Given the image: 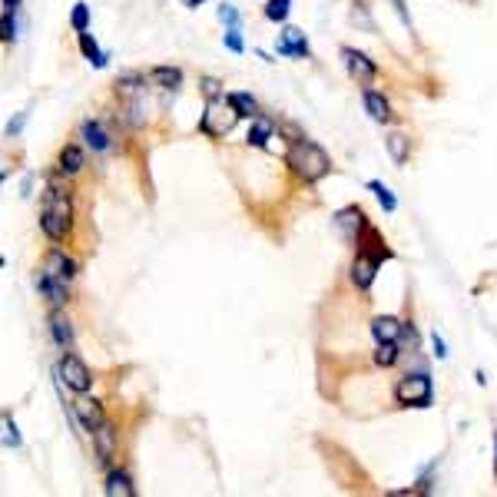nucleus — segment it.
Returning a JSON list of instances; mask_svg holds the SVG:
<instances>
[{
    "instance_id": "1",
    "label": "nucleus",
    "mask_w": 497,
    "mask_h": 497,
    "mask_svg": "<svg viewBox=\"0 0 497 497\" xmlns=\"http://www.w3.org/2000/svg\"><path fill=\"white\" fill-rule=\"evenodd\" d=\"M73 222V203H70V189L60 183L47 186V199H44V212H40V229L50 242H64Z\"/></svg>"
},
{
    "instance_id": "2",
    "label": "nucleus",
    "mask_w": 497,
    "mask_h": 497,
    "mask_svg": "<svg viewBox=\"0 0 497 497\" xmlns=\"http://www.w3.org/2000/svg\"><path fill=\"white\" fill-rule=\"evenodd\" d=\"M285 166L292 169L299 179L305 183H318L328 169H332V160H328V152L312 140H295L285 152Z\"/></svg>"
},
{
    "instance_id": "3",
    "label": "nucleus",
    "mask_w": 497,
    "mask_h": 497,
    "mask_svg": "<svg viewBox=\"0 0 497 497\" xmlns=\"http://www.w3.org/2000/svg\"><path fill=\"white\" fill-rule=\"evenodd\" d=\"M239 119L242 116H239V109L229 103V97L226 100L212 97L205 103V113H203V119H199V130H203L205 136H212V140H222V136H229V133L236 130Z\"/></svg>"
},
{
    "instance_id": "4",
    "label": "nucleus",
    "mask_w": 497,
    "mask_h": 497,
    "mask_svg": "<svg viewBox=\"0 0 497 497\" xmlns=\"http://www.w3.org/2000/svg\"><path fill=\"white\" fill-rule=\"evenodd\" d=\"M395 398L405 408H431V398H434L431 378L428 375H408V378H401L398 388H395Z\"/></svg>"
},
{
    "instance_id": "5",
    "label": "nucleus",
    "mask_w": 497,
    "mask_h": 497,
    "mask_svg": "<svg viewBox=\"0 0 497 497\" xmlns=\"http://www.w3.org/2000/svg\"><path fill=\"white\" fill-rule=\"evenodd\" d=\"M56 385H66V388L76 391V395H87L93 378H90V368L76 355H64L56 361Z\"/></svg>"
},
{
    "instance_id": "6",
    "label": "nucleus",
    "mask_w": 497,
    "mask_h": 497,
    "mask_svg": "<svg viewBox=\"0 0 497 497\" xmlns=\"http://www.w3.org/2000/svg\"><path fill=\"white\" fill-rule=\"evenodd\" d=\"M70 418H73L76 428H83V431H90V434L107 421V418H103V405H100L97 398H87V395H80V398L70 405Z\"/></svg>"
},
{
    "instance_id": "7",
    "label": "nucleus",
    "mask_w": 497,
    "mask_h": 497,
    "mask_svg": "<svg viewBox=\"0 0 497 497\" xmlns=\"http://www.w3.org/2000/svg\"><path fill=\"white\" fill-rule=\"evenodd\" d=\"M342 56H345L348 73H352V80H355L358 87H371V83H375V76H378V66L371 64L365 54H358L355 47H345V50H342Z\"/></svg>"
},
{
    "instance_id": "8",
    "label": "nucleus",
    "mask_w": 497,
    "mask_h": 497,
    "mask_svg": "<svg viewBox=\"0 0 497 497\" xmlns=\"http://www.w3.org/2000/svg\"><path fill=\"white\" fill-rule=\"evenodd\" d=\"M335 229L342 232L345 242H358V236L365 232V212L358 205H348V209L335 212Z\"/></svg>"
},
{
    "instance_id": "9",
    "label": "nucleus",
    "mask_w": 497,
    "mask_h": 497,
    "mask_svg": "<svg viewBox=\"0 0 497 497\" xmlns=\"http://www.w3.org/2000/svg\"><path fill=\"white\" fill-rule=\"evenodd\" d=\"M378 265H381V262L375 259L371 252H361V248H358L355 262H352V282H355L358 289H368V285L375 282V272H378Z\"/></svg>"
},
{
    "instance_id": "10",
    "label": "nucleus",
    "mask_w": 497,
    "mask_h": 497,
    "mask_svg": "<svg viewBox=\"0 0 497 497\" xmlns=\"http://www.w3.org/2000/svg\"><path fill=\"white\" fill-rule=\"evenodd\" d=\"M37 289H40V295H44L54 309H60V305L70 302V295H66V282L54 279L50 272H40V275H37Z\"/></svg>"
},
{
    "instance_id": "11",
    "label": "nucleus",
    "mask_w": 497,
    "mask_h": 497,
    "mask_svg": "<svg viewBox=\"0 0 497 497\" xmlns=\"http://www.w3.org/2000/svg\"><path fill=\"white\" fill-rule=\"evenodd\" d=\"M93 444H97V454H100V465H109V457L116 454V428L109 421H103L93 431Z\"/></svg>"
},
{
    "instance_id": "12",
    "label": "nucleus",
    "mask_w": 497,
    "mask_h": 497,
    "mask_svg": "<svg viewBox=\"0 0 497 497\" xmlns=\"http://www.w3.org/2000/svg\"><path fill=\"white\" fill-rule=\"evenodd\" d=\"M279 54L282 56H309V44H305V33L299 27H285L279 37Z\"/></svg>"
},
{
    "instance_id": "13",
    "label": "nucleus",
    "mask_w": 497,
    "mask_h": 497,
    "mask_svg": "<svg viewBox=\"0 0 497 497\" xmlns=\"http://www.w3.org/2000/svg\"><path fill=\"white\" fill-rule=\"evenodd\" d=\"M44 272H50V275L60 279V282H70L76 275V265H73V259H66V252L54 248V252L44 259Z\"/></svg>"
},
{
    "instance_id": "14",
    "label": "nucleus",
    "mask_w": 497,
    "mask_h": 497,
    "mask_svg": "<svg viewBox=\"0 0 497 497\" xmlns=\"http://www.w3.org/2000/svg\"><path fill=\"white\" fill-rule=\"evenodd\" d=\"M401 332H405V325L395 318V315H378L375 322H371V335H375V342H398Z\"/></svg>"
},
{
    "instance_id": "15",
    "label": "nucleus",
    "mask_w": 497,
    "mask_h": 497,
    "mask_svg": "<svg viewBox=\"0 0 497 497\" xmlns=\"http://www.w3.org/2000/svg\"><path fill=\"white\" fill-rule=\"evenodd\" d=\"M50 332H54V342H56V345L70 352V345H73V325H70V318H66L64 312H54V315H50Z\"/></svg>"
},
{
    "instance_id": "16",
    "label": "nucleus",
    "mask_w": 497,
    "mask_h": 497,
    "mask_svg": "<svg viewBox=\"0 0 497 497\" xmlns=\"http://www.w3.org/2000/svg\"><path fill=\"white\" fill-rule=\"evenodd\" d=\"M83 162L87 160H83V150H80V146H64V150H60V160H56V169L64 176H76L83 169Z\"/></svg>"
},
{
    "instance_id": "17",
    "label": "nucleus",
    "mask_w": 497,
    "mask_h": 497,
    "mask_svg": "<svg viewBox=\"0 0 497 497\" xmlns=\"http://www.w3.org/2000/svg\"><path fill=\"white\" fill-rule=\"evenodd\" d=\"M365 109H368V116L371 119H378V123H391V107H388V100L381 97V93H375V90H365Z\"/></svg>"
},
{
    "instance_id": "18",
    "label": "nucleus",
    "mask_w": 497,
    "mask_h": 497,
    "mask_svg": "<svg viewBox=\"0 0 497 497\" xmlns=\"http://www.w3.org/2000/svg\"><path fill=\"white\" fill-rule=\"evenodd\" d=\"M80 133H83V140H87L90 150H97V152H107L109 150V136H107V130H103L100 123L87 119V123L80 126Z\"/></svg>"
},
{
    "instance_id": "19",
    "label": "nucleus",
    "mask_w": 497,
    "mask_h": 497,
    "mask_svg": "<svg viewBox=\"0 0 497 497\" xmlns=\"http://www.w3.org/2000/svg\"><path fill=\"white\" fill-rule=\"evenodd\" d=\"M109 497H133L136 494V487H133V481H130V474L126 471H109V477H107V487H103Z\"/></svg>"
},
{
    "instance_id": "20",
    "label": "nucleus",
    "mask_w": 497,
    "mask_h": 497,
    "mask_svg": "<svg viewBox=\"0 0 497 497\" xmlns=\"http://www.w3.org/2000/svg\"><path fill=\"white\" fill-rule=\"evenodd\" d=\"M269 140H272V123H269V119H262V116H256V119H252V130H248L246 143H248V146H259V150H265V146H269Z\"/></svg>"
},
{
    "instance_id": "21",
    "label": "nucleus",
    "mask_w": 497,
    "mask_h": 497,
    "mask_svg": "<svg viewBox=\"0 0 497 497\" xmlns=\"http://www.w3.org/2000/svg\"><path fill=\"white\" fill-rule=\"evenodd\" d=\"M150 76H152V83H160L162 90H176L183 83V70L179 66H156Z\"/></svg>"
},
{
    "instance_id": "22",
    "label": "nucleus",
    "mask_w": 497,
    "mask_h": 497,
    "mask_svg": "<svg viewBox=\"0 0 497 497\" xmlns=\"http://www.w3.org/2000/svg\"><path fill=\"white\" fill-rule=\"evenodd\" d=\"M80 50H83V56H87L93 66H107V54L100 50V44L90 33H80Z\"/></svg>"
},
{
    "instance_id": "23",
    "label": "nucleus",
    "mask_w": 497,
    "mask_h": 497,
    "mask_svg": "<svg viewBox=\"0 0 497 497\" xmlns=\"http://www.w3.org/2000/svg\"><path fill=\"white\" fill-rule=\"evenodd\" d=\"M388 152H391V160L398 162H408V152H411V143H408V136H401V133H391L388 136Z\"/></svg>"
},
{
    "instance_id": "24",
    "label": "nucleus",
    "mask_w": 497,
    "mask_h": 497,
    "mask_svg": "<svg viewBox=\"0 0 497 497\" xmlns=\"http://www.w3.org/2000/svg\"><path fill=\"white\" fill-rule=\"evenodd\" d=\"M398 358H401V345H398V342H381L378 352H375V365L391 368Z\"/></svg>"
},
{
    "instance_id": "25",
    "label": "nucleus",
    "mask_w": 497,
    "mask_h": 497,
    "mask_svg": "<svg viewBox=\"0 0 497 497\" xmlns=\"http://www.w3.org/2000/svg\"><path fill=\"white\" fill-rule=\"evenodd\" d=\"M368 189L378 196V203H381V209H385V212H395V209H398V199H395V193H391V189H388L385 183L371 179V183H368Z\"/></svg>"
},
{
    "instance_id": "26",
    "label": "nucleus",
    "mask_w": 497,
    "mask_h": 497,
    "mask_svg": "<svg viewBox=\"0 0 497 497\" xmlns=\"http://www.w3.org/2000/svg\"><path fill=\"white\" fill-rule=\"evenodd\" d=\"M229 103L239 109V116L256 119V100L248 97V93H229Z\"/></svg>"
},
{
    "instance_id": "27",
    "label": "nucleus",
    "mask_w": 497,
    "mask_h": 497,
    "mask_svg": "<svg viewBox=\"0 0 497 497\" xmlns=\"http://www.w3.org/2000/svg\"><path fill=\"white\" fill-rule=\"evenodd\" d=\"M70 27H73L76 33H87V27H90V7L87 4H76L73 7V13H70Z\"/></svg>"
},
{
    "instance_id": "28",
    "label": "nucleus",
    "mask_w": 497,
    "mask_h": 497,
    "mask_svg": "<svg viewBox=\"0 0 497 497\" xmlns=\"http://www.w3.org/2000/svg\"><path fill=\"white\" fill-rule=\"evenodd\" d=\"M265 17L275 20V23H282L285 17H289V0H269V4H265Z\"/></svg>"
},
{
    "instance_id": "29",
    "label": "nucleus",
    "mask_w": 497,
    "mask_h": 497,
    "mask_svg": "<svg viewBox=\"0 0 497 497\" xmlns=\"http://www.w3.org/2000/svg\"><path fill=\"white\" fill-rule=\"evenodd\" d=\"M4 441H7V448H20V434H17V424H13V418L11 414H7V418H4Z\"/></svg>"
},
{
    "instance_id": "30",
    "label": "nucleus",
    "mask_w": 497,
    "mask_h": 497,
    "mask_svg": "<svg viewBox=\"0 0 497 497\" xmlns=\"http://www.w3.org/2000/svg\"><path fill=\"white\" fill-rule=\"evenodd\" d=\"M222 44H226L232 54H242V37H239V27H229L226 37H222Z\"/></svg>"
},
{
    "instance_id": "31",
    "label": "nucleus",
    "mask_w": 497,
    "mask_h": 497,
    "mask_svg": "<svg viewBox=\"0 0 497 497\" xmlns=\"http://www.w3.org/2000/svg\"><path fill=\"white\" fill-rule=\"evenodd\" d=\"M219 20L229 23V27H239V11L229 7V4H222V7H219Z\"/></svg>"
},
{
    "instance_id": "32",
    "label": "nucleus",
    "mask_w": 497,
    "mask_h": 497,
    "mask_svg": "<svg viewBox=\"0 0 497 497\" xmlns=\"http://www.w3.org/2000/svg\"><path fill=\"white\" fill-rule=\"evenodd\" d=\"M13 37H17L13 33V11H4V44H11Z\"/></svg>"
},
{
    "instance_id": "33",
    "label": "nucleus",
    "mask_w": 497,
    "mask_h": 497,
    "mask_svg": "<svg viewBox=\"0 0 497 497\" xmlns=\"http://www.w3.org/2000/svg\"><path fill=\"white\" fill-rule=\"evenodd\" d=\"M203 90H205V97H209V100L219 97V83L212 80V76H205V80H203Z\"/></svg>"
},
{
    "instance_id": "34",
    "label": "nucleus",
    "mask_w": 497,
    "mask_h": 497,
    "mask_svg": "<svg viewBox=\"0 0 497 497\" xmlns=\"http://www.w3.org/2000/svg\"><path fill=\"white\" fill-rule=\"evenodd\" d=\"M431 345H434V355H438V358H448V352H444V338L438 335V332L431 335Z\"/></svg>"
},
{
    "instance_id": "35",
    "label": "nucleus",
    "mask_w": 497,
    "mask_h": 497,
    "mask_svg": "<svg viewBox=\"0 0 497 497\" xmlns=\"http://www.w3.org/2000/svg\"><path fill=\"white\" fill-rule=\"evenodd\" d=\"M23 119H27V113H20V116H17V119H13V123H11V126H7V133H11V136H13V133H20Z\"/></svg>"
},
{
    "instance_id": "36",
    "label": "nucleus",
    "mask_w": 497,
    "mask_h": 497,
    "mask_svg": "<svg viewBox=\"0 0 497 497\" xmlns=\"http://www.w3.org/2000/svg\"><path fill=\"white\" fill-rule=\"evenodd\" d=\"M17 4L20 0H4V11H17Z\"/></svg>"
},
{
    "instance_id": "37",
    "label": "nucleus",
    "mask_w": 497,
    "mask_h": 497,
    "mask_svg": "<svg viewBox=\"0 0 497 497\" xmlns=\"http://www.w3.org/2000/svg\"><path fill=\"white\" fill-rule=\"evenodd\" d=\"M186 7H199V4H203V0H183Z\"/></svg>"
}]
</instances>
